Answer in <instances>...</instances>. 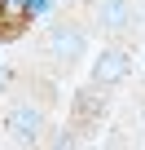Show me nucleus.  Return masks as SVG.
Instances as JSON below:
<instances>
[{"label": "nucleus", "mask_w": 145, "mask_h": 150, "mask_svg": "<svg viewBox=\"0 0 145 150\" xmlns=\"http://www.w3.org/2000/svg\"><path fill=\"white\" fill-rule=\"evenodd\" d=\"M48 5H53V0H27V9H31V13H44Z\"/></svg>", "instance_id": "423d86ee"}, {"label": "nucleus", "mask_w": 145, "mask_h": 150, "mask_svg": "<svg viewBox=\"0 0 145 150\" xmlns=\"http://www.w3.org/2000/svg\"><path fill=\"white\" fill-rule=\"evenodd\" d=\"M9 128H13L22 141H31V137L40 132V110H35V106H13V110H9Z\"/></svg>", "instance_id": "7ed1b4c3"}, {"label": "nucleus", "mask_w": 145, "mask_h": 150, "mask_svg": "<svg viewBox=\"0 0 145 150\" xmlns=\"http://www.w3.org/2000/svg\"><path fill=\"white\" fill-rule=\"evenodd\" d=\"M97 22L101 27H127V0H97Z\"/></svg>", "instance_id": "20e7f679"}, {"label": "nucleus", "mask_w": 145, "mask_h": 150, "mask_svg": "<svg viewBox=\"0 0 145 150\" xmlns=\"http://www.w3.org/2000/svg\"><path fill=\"white\" fill-rule=\"evenodd\" d=\"M48 53H53L57 62H75V57L84 53V40L70 31V27H62V31H53V35H48Z\"/></svg>", "instance_id": "f03ea898"}, {"label": "nucleus", "mask_w": 145, "mask_h": 150, "mask_svg": "<svg viewBox=\"0 0 145 150\" xmlns=\"http://www.w3.org/2000/svg\"><path fill=\"white\" fill-rule=\"evenodd\" d=\"M123 75V53H101L97 57V80H119Z\"/></svg>", "instance_id": "39448f33"}, {"label": "nucleus", "mask_w": 145, "mask_h": 150, "mask_svg": "<svg viewBox=\"0 0 145 150\" xmlns=\"http://www.w3.org/2000/svg\"><path fill=\"white\" fill-rule=\"evenodd\" d=\"M31 18H35V13L27 9V0H0V40L18 35V31H22Z\"/></svg>", "instance_id": "f257e3e1"}]
</instances>
